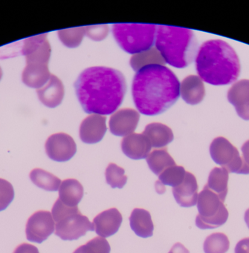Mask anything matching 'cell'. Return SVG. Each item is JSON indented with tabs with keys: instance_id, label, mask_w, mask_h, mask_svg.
I'll use <instances>...</instances> for the list:
<instances>
[{
	"instance_id": "cell-1",
	"label": "cell",
	"mask_w": 249,
	"mask_h": 253,
	"mask_svg": "<svg viewBox=\"0 0 249 253\" xmlns=\"http://www.w3.org/2000/svg\"><path fill=\"white\" fill-rule=\"evenodd\" d=\"M77 97L87 113L109 115L118 109L127 92L124 75L112 68H88L75 84Z\"/></svg>"
},
{
	"instance_id": "cell-2",
	"label": "cell",
	"mask_w": 249,
	"mask_h": 253,
	"mask_svg": "<svg viewBox=\"0 0 249 253\" xmlns=\"http://www.w3.org/2000/svg\"><path fill=\"white\" fill-rule=\"evenodd\" d=\"M132 94L139 112L154 116L163 113L176 103L180 96V83L166 66H148L135 75Z\"/></svg>"
},
{
	"instance_id": "cell-3",
	"label": "cell",
	"mask_w": 249,
	"mask_h": 253,
	"mask_svg": "<svg viewBox=\"0 0 249 253\" xmlns=\"http://www.w3.org/2000/svg\"><path fill=\"white\" fill-rule=\"evenodd\" d=\"M195 60L199 78L211 85L232 84L240 75L238 56L224 41L213 40L204 42L199 48Z\"/></svg>"
},
{
	"instance_id": "cell-4",
	"label": "cell",
	"mask_w": 249,
	"mask_h": 253,
	"mask_svg": "<svg viewBox=\"0 0 249 253\" xmlns=\"http://www.w3.org/2000/svg\"><path fill=\"white\" fill-rule=\"evenodd\" d=\"M155 45L165 63L178 69L192 63L199 51L194 32L174 26H157Z\"/></svg>"
},
{
	"instance_id": "cell-5",
	"label": "cell",
	"mask_w": 249,
	"mask_h": 253,
	"mask_svg": "<svg viewBox=\"0 0 249 253\" xmlns=\"http://www.w3.org/2000/svg\"><path fill=\"white\" fill-rule=\"evenodd\" d=\"M51 214L55 223L54 233L63 241L78 240L89 231H95L93 223L78 207H67L59 199L53 206Z\"/></svg>"
},
{
	"instance_id": "cell-6",
	"label": "cell",
	"mask_w": 249,
	"mask_h": 253,
	"mask_svg": "<svg viewBox=\"0 0 249 253\" xmlns=\"http://www.w3.org/2000/svg\"><path fill=\"white\" fill-rule=\"evenodd\" d=\"M112 31L120 47L129 54H136L152 48L155 44L157 26L121 23L113 25Z\"/></svg>"
},
{
	"instance_id": "cell-7",
	"label": "cell",
	"mask_w": 249,
	"mask_h": 253,
	"mask_svg": "<svg viewBox=\"0 0 249 253\" xmlns=\"http://www.w3.org/2000/svg\"><path fill=\"white\" fill-rule=\"evenodd\" d=\"M199 214L196 225L201 229H214L226 223L228 211L223 202L214 192L204 186L197 200Z\"/></svg>"
},
{
	"instance_id": "cell-8",
	"label": "cell",
	"mask_w": 249,
	"mask_h": 253,
	"mask_svg": "<svg viewBox=\"0 0 249 253\" xmlns=\"http://www.w3.org/2000/svg\"><path fill=\"white\" fill-rule=\"evenodd\" d=\"M210 153L213 161L228 172L249 174V167L240 157L237 148L224 137H217L213 140Z\"/></svg>"
},
{
	"instance_id": "cell-9",
	"label": "cell",
	"mask_w": 249,
	"mask_h": 253,
	"mask_svg": "<svg viewBox=\"0 0 249 253\" xmlns=\"http://www.w3.org/2000/svg\"><path fill=\"white\" fill-rule=\"evenodd\" d=\"M55 231V223L49 211L34 213L26 223V238L32 242L41 244Z\"/></svg>"
},
{
	"instance_id": "cell-10",
	"label": "cell",
	"mask_w": 249,
	"mask_h": 253,
	"mask_svg": "<svg viewBox=\"0 0 249 253\" xmlns=\"http://www.w3.org/2000/svg\"><path fill=\"white\" fill-rule=\"evenodd\" d=\"M45 148L49 158L57 162L69 161L77 152L75 140L65 133H57L50 136L47 140Z\"/></svg>"
},
{
	"instance_id": "cell-11",
	"label": "cell",
	"mask_w": 249,
	"mask_h": 253,
	"mask_svg": "<svg viewBox=\"0 0 249 253\" xmlns=\"http://www.w3.org/2000/svg\"><path fill=\"white\" fill-rule=\"evenodd\" d=\"M51 52V45L47 40V34L27 38L23 42L22 54L26 57V64H48Z\"/></svg>"
},
{
	"instance_id": "cell-12",
	"label": "cell",
	"mask_w": 249,
	"mask_h": 253,
	"mask_svg": "<svg viewBox=\"0 0 249 253\" xmlns=\"http://www.w3.org/2000/svg\"><path fill=\"white\" fill-rule=\"evenodd\" d=\"M140 115L137 111L123 109L114 113L109 120V129L114 135L127 137L133 134L139 124Z\"/></svg>"
},
{
	"instance_id": "cell-13",
	"label": "cell",
	"mask_w": 249,
	"mask_h": 253,
	"mask_svg": "<svg viewBox=\"0 0 249 253\" xmlns=\"http://www.w3.org/2000/svg\"><path fill=\"white\" fill-rule=\"evenodd\" d=\"M122 220L121 212L116 208H111L98 214L93 220V224L96 233L105 238L118 232Z\"/></svg>"
},
{
	"instance_id": "cell-14",
	"label": "cell",
	"mask_w": 249,
	"mask_h": 253,
	"mask_svg": "<svg viewBox=\"0 0 249 253\" xmlns=\"http://www.w3.org/2000/svg\"><path fill=\"white\" fill-rule=\"evenodd\" d=\"M106 131V118L103 115H92L83 121L80 127V137L88 144L99 143Z\"/></svg>"
},
{
	"instance_id": "cell-15",
	"label": "cell",
	"mask_w": 249,
	"mask_h": 253,
	"mask_svg": "<svg viewBox=\"0 0 249 253\" xmlns=\"http://www.w3.org/2000/svg\"><path fill=\"white\" fill-rule=\"evenodd\" d=\"M198 184L197 178L192 173L186 171L183 181L179 186L173 188V197L177 204L182 207L197 205L198 200Z\"/></svg>"
},
{
	"instance_id": "cell-16",
	"label": "cell",
	"mask_w": 249,
	"mask_h": 253,
	"mask_svg": "<svg viewBox=\"0 0 249 253\" xmlns=\"http://www.w3.org/2000/svg\"><path fill=\"white\" fill-rule=\"evenodd\" d=\"M228 100L242 119L249 121V80L234 84L228 91Z\"/></svg>"
},
{
	"instance_id": "cell-17",
	"label": "cell",
	"mask_w": 249,
	"mask_h": 253,
	"mask_svg": "<svg viewBox=\"0 0 249 253\" xmlns=\"http://www.w3.org/2000/svg\"><path fill=\"white\" fill-rule=\"evenodd\" d=\"M151 148L149 140L143 134H130L121 141V149L124 155L133 160L147 158Z\"/></svg>"
},
{
	"instance_id": "cell-18",
	"label": "cell",
	"mask_w": 249,
	"mask_h": 253,
	"mask_svg": "<svg viewBox=\"0 0 249 253\" xmlns=\"http://www.w3.org/2000/svg\"><path fill=\"white\" fill-rule=\"evenodd\" d=\"M37 93L43 104L47 107L55 108L63 101L64 86L57 77L51 75L50 81L42 88L37 90Z\"/></svg>"
},
{
	"instance_id": "cell-19",
	"label": "cell",
	"mask_w": 249,
	"mask_h": 253,
	"mask_svg": "<svg viewBox=\"0 0 249 253\" xmlns=\"http://www.w3.org/2000/svg\"><path fill=\"white\" fill-rule=\"evenodd\" d=\"M180 94L188 104L197 105L201 103L205 95L202 81L195 75L187 77L180 84Z\"/></svg>"
},
{
	"instance_id": "cell-20",
	"label": "cell",
	"mask_w": 249,
	"mask_h": 253,
	"mask_svg": "<svg viewBox=\"0 0 249 253\" xmlns=\"http://www.w3.org/2000/svg\"><path fill=\"white\" fill-rule=\"evenodd\" d=\"M51 75L48 64L29 63L23 71L22 79L25 85L39 89L50 81Z\"/></svg>"
},
{
	"instance_id": "cell-21",
	"label": "cell",
	"mask_w": 249,
	"mask_h": 253,
	"mask_svg": "<svg viewBox=\"0 0 249 253\" xmlns=\"http://www.w3.org/2000/svg\"><path fill=\"white\" fill-rule=\"evenodd\" d=\"M84 197V187L75 179H66L61 182L59 188L58 199L69 207H78Z\"/></svg>"
},
{
	"instance_id": "cell-22",
	"label": "cell",
	"mask_w": 249,
	"mask_h": 253,
	"mask_svg": "<svg viewBox=\"0 0 249 253\" xmlns=\"http://www.w3.org/2000/svg\"><path fill=\"white\" fill-rule=\"evenodd\" d=\"M143 134L149 140L151 146L155 149L165 147L173 140L172 130L167 126L158 123L147 126Z\"/></svg>"
},
{
	"instance_id": "cell-23",
	"label": "cell",
	"mask_w": 249,
	"mask_h": 253,
	"mask_svg": "<svg viewBox=\"0 0 249 253\" xmlns=\"http://www.w3.org/2000/svg\"><path fill=\"white\" fill-rule=\"evenodd\" d=\"M130 227L132 230L142 238L152 236L154 225L150 213L144 209H134L130 217Z\"/></svg>"
},
{
	"instance_id": "cell-24",
	"label": "cell",
	"mask_w": 249,
	"mask_h": 253,
	"mask_svg": "<svg viewBox=\"0 0 249 253\" xmlns=\"http://www.w3.org/2000/svg\"><path fill=\"white\" fill-rule=\"evenodd\" d=\"M228 172L225 169H213L208 176L205 187L216 193L222 202H225L228 193Z\"/></svg>"
},
{
	"instance_id": "cell-25",
	"label": "cell",
	"mask_w": 249,
	"mask_h": 253,
	"mask_svg": "<svg viewBox=\"0 0 249 253\" xmlns=\"http://www.w3.org/2000/svg\"><path fill=\"white\" fill-rule=\"evenodd\" d=\"M130 63L135 72H139L146 66L152 65L164 66L166 63L159 51L155 48H151L139 54H133Z\"/></svg>"
},
{
	"instance_id": "cell-26",
	"label": "cell",
	"mask_w": 249,
	"mask_h": 253,
	"mask_svg": "<svg viewBox=\"0 0 249 253\" xmlns=\"http://www.w3.org/2000/svg\"><path fill=\"white\" fill-rule=\"evenodd\" d=\"M146 160L151 171L158 176L169 167L176 166L174 160L165 149L152 151L147 157Z\"/></svg>"
},
{
	"instance_id": "cell-27",
	"label": "cell",
	"mask_w": 249,
	"mask_h": 253,
	"mask_svg": "<svg viewBox=\"0 0 249 253\" xmlns=\"http://www.w3.org/2000/svg\"><path fill=\"white\" fill-rule=\"evenodd\" d=\"M29 176L34 184L46 191L56 192L61 184L60 178L42 169H35Z\"/></svg>"
},
{
	"instance_id": "cell-28",
	"label": "cell",
	"mask_w": 249,
	"mask_h": 253,
	"mask_svg": "<svg viewBox=\"0 0 249 253\" xmlns=\"http://www.w3.org/2000/svg\"><path fill=\"white\" fill-rule=\"evenodd\" d=\"M229 247V240L227 235L216 232L206 238L203 249L204 253H226Z\"/></svg>"
},
{
	"instance_id": "cell-29",
	"label": "cell",
	"mask_w": 249,
	"mask_h": 253,
	"mask_svg": "<svg viewBox=\"0 0 249 253\" xmlns=\"http://www.w3.org/2000/svg\"><path fill=\"white\" fill-rule=\"evenodd\" d=\"M85 35V27L63 29L58 32V38L62 43L71 48L79 46Z\"/></svg>"
},
{
	"instance_id": "cell-30",
	"label": "cell",
	"mask_w": 249,
	"mask_h": 253,
	"mask_svg": "<svg viewBox=\"0 0 249 253\" xmlns=\"http://www.w3.org/2000/svg\"><path fill=\"white\" fill-rule=\"evenodd\" d=\"M186 171L185 168L179 166L169 167L158 176V180L163 185L174 188L180 185L185 178Z\"/></svg>"
},
{
	"instance_id": "cell-31",
	"label": "cell",
	"mask_w": 249,
	"mask_h": 253,
	"mask_svg": "<svg viewBox=\"0 0 249 253\" xmlns=\"http://www.w3.org/2000/svg\"><path fill=\"white\" fill-rule=\"evenodd\" d=\"M106 181L112 188L122 189L127 181L124 169L115 164H109L105 172Z\"/></svg>"
},
{
	"instance_id": "cell-32",
	"label": "cell",
	"mask_w": 249,
	"mask_h": 253,
	"mask_svg": "<svg viewBox=\"0 0 249 253\" xmlns=\"http://www.w3.org/2000/svg\"><path fill=\"white\" fill-rule=\"evenodd\" d=\"M109 242L101 237H96L93 239L77 248L73 253H110Z\"/></svg>"
},
{
	"instance_id": "cell-33",
	"label": "cell",
	"mask_w": 249,
	"mask_h": 253,
	"mask_svg": "<svg viewBox=\"0 0 249 253\" xmlns=\"http://www.w3.org/2000/svg\"><path fill=\"white\" fill-rule=\"evenodd\" d=\"M14 198L12 184L5 179L0 178V211L5 210L12 202Z\"/></svg>"
},
{
	"instance_id": "cell-34",
	"label": "cell",
	"mask_w": 249,
	"mask_h": 253,
	"mask_svg": "<svg viewBox=\"0 0 249 253\" xmlns=\"http://www.w3.org/2000/svg\"><path fill=\"white\" fill-rule=\"evenodd\" d=\"M86 35L95 41H103L109 33V27L106 25L92 26L85 27Z\"/></svg>"
},
{
	"instance_id": "cell-35",
	"label": "cell",
	"mask_w": 249,
	"mask_h": 253,
	"mask_svg": "<svg viewBox=\"0 0 249 253\" xmlns=\"http://www.w3.org/2000/svg\"><path fill=\"white\" fill-rule=\"evenodd\" d=\"M14 253H40L39 250L32 244H20L19 245L15 250L14 251Z\"/></svg>"
},
{
	"instance_id": "cell-36",
	"label": "cell",
	"mask_w": 249,
	"mask_h": 253,
	"mask_svg": "<svg viewBox=\"0 0 249 253\" xmlns=\"http://www.w3.org/2000/svg\"><path fill=\"white\" fill-rule=\"evenodd\" d=\"M235 253H249V238H243L237 243Z\"/></svg>"
},
{
	"instance_id": "cell-37",
	"label": "cell",
	"mask_w": 249,
	"mask_h": 253,
	"mask_svg": "<svg viewBox=\"0 0 249 253\" xmlns=\"http://www.w3.org/2000/svg\"><path fill=\"white\" fill-rule=\"evenodd\" d=\"M170 253H190L189 250L185 248V246L182 245L180 243H176L172 247Z\"/></svg>"
},
{
	"instance_id": "cell-38",
	"label": "cell",
	"mask_w": 249,
	"mask_h": 253,
	"mask_svg": "<svg viewBox=\"0 0 249 253\" xmlns=\"http://www.w3.org/2000/svg\"><path fill=\"white\" fill-rule=\"evenodd\" d=\"M242 152H243V159L249 167V140L243 144V147H242Z\"/></svg>"
},
{
	"instance_id": "cell-39",
	"label": "cell",
	"mask_w": 249,
	"mask_h": 253,
	"mask_svg": "<svg viewBox=\"0 0 249 253\" xmlns=\"http://www.w3.org/2000/svg\"><path fill=\"white\" fill-rule=\"evenodd\" d=\"M159 189H161V190H160V194H163L165 192V188L164 187V185H163L159 180H158V181L155 183V190H156L158 193V192H159Z\"/></svg>"
},
{
	"instance_id": "cell-40",
	"label": "cell",
	"mask_w": 249,
	"mask_h": 253,
	"mask_svg": "<svg viewBox=\"0 0 249 253\" xmlns=\"http://www.w3.org/2000/svg\"><path fill=\"white\" fill-rule=\"evenodd\" d=\"M245 221H246V224H247L248 227L249 229V209H248L246 210V212H245L244 215Z\"/></svg>"
},
{
	"instance_id": "cell-41",
	"label": "cell",
	"mask_w": 249,
	"mask_h": 253,
	"mask_svg": "<svg viewBox=\"0 0 249 253\" xmlns=\"http://www.w3.org/2000/svg\"><path fill=\"white\" fill-rule=\"evenodd\" d=\"M2 69H1V67H0V81H1V79H2Z\"/></svg>"
},
{
	"instance_id": "cell-42",
	"label": "cell",
	"mask_w": 249,
	"mask_h": 253,
	"mask_svg": "<svg viewBox=\"0 0 249 253\" xmlns=\"http://www.w3.org/2000/svg\"><path fill=\"white\" fill-rule=\"evenodd\" d=\"M169 253H170V252H169Z\"/></svg>"
}]
</instances>
